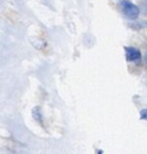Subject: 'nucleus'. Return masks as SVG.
<instances>
[{
  "label": "nucleus",
  "instance_id": "obj_1",
  "mask_svg": "<svg viewBox=\"0 0 147 154\" xmlns=\"http://www.w3.org/2000/svg\"><path fill=\"white\" fill-rule=\"evenodd\" d=\"M118 7L122 13L130 20H136L140 14V8L129 0H120Z\"/></svg>",
  "mask_w": 147,
  "mask_h": 154
},
{
  "label": "nucleus",
  "instance_id": "obj_2",
  "mask_svg": "<svg viewBox=\"0 0 147 154\" xmlns=\"http://www.w3.org/2000/svg\"><path fill=\"white\" fill-rule=\"evenodd\" d=\"M125 55L128 61H136L140 59V52L134 47H125Z\"/></svg>",
  "mask_w": 147,
  "mask_h": 154
},
{
  "label": "nucleus",
  "instance_id": "obj_3",
  "mask_svg": "<svg viewBox=\"0 0 147 154\" xmlns=\"http://www.w3.org/2000/svg\"><path fill=\"white\" fill-rule=\"evenodd\" d=\"M140 11L142 12V13L145 14V15H147V0H142L140 4Z\"/></svg>",
  "mask_w": 147,
  "mask_h": 154
},
{
  "label": "nucleus",
  "instance_id": "obj_4",
  "mask_svg": "<svg viewBox=\"0 0 147 154\" xmlns=\"http://www.w3.org/2000/svg\"><path fill=\"white\" fill-rule=\"evenodd\" d=\"M140 117L142 119V120H147V109H144V110H141Z\"/></svg>",
  "mask_w": 147,
  "mask_h": 154
},
{
  "label": "nucleus",
  "instance_id": "obj_5",
  "mask_svg": "<svg viewBox=\"0 0 147 154\" xmlns=\"http://www.w3.org/2000/svg\"><path fill=\"white\" fill-rule=\"evenodd\" d=\"M146 61H147V53H146Z\"/></svg>",
  "mask_w": 147,
  "mask_h": 154
}]
</instances>
